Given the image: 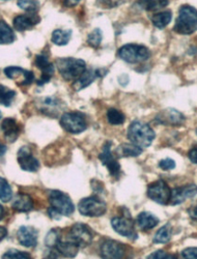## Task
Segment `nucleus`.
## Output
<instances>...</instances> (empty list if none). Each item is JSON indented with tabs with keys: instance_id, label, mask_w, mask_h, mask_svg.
Returning <instances> with one entry per match:
<instances>
[{
	"instance_id": "12",
	"label": "nucleus",
	"mask_w": 197,
	"mask_h": 259,
	"mask_svg": "<svg viewBox=\"0 0 197 259\" xmlns=\"http://www.w3.org/2000/svg\"><path fill=\"white\" fill-rule=\"evenodd\" d=\"M126 252V246L116 241H106L101 246V256L107 259L124 258Z\"/></svg>"
},
{
	"instance_id": "6",
	"label": "nucleus",
	"mask_w": 197,
	"mask_h": 259,
	"mask_svg": "<svg viewBox=\"0 0 197 259\" xmlns=\"http://www.w3.org/2000/svg\"><path fill=\"white\" fill-rule=\"evenodd\" d=\"M60 124L64 131L71 134H80L87 128L85 116L78 112H69L62 114Z\"/></svg>"
},
{
	"instance_id": "32",
	"label": "nucleus",
	"mask_w": 197,
	"mask_h": 259,
	"mask_svg": "<svg viewBox=\"0 0 197 259\" xmlns=\"http://www.w3.org/2000/svg\"><path fill=\"white\" fill-rule=\"evenodd\" d=\"M60 242V230L59 229H51L46 237H45V245L50 248H56L57 244Z\"/></svg>"
},
{
	"instance_id": "27",
	"label": "nucleus",
	"mask_w": 197,
	"mask_h": 259,
	"mask_svg": "<svg viewBox=\"0 0 197 259\" xmlns=\"http://www.w3.org/2000/svg\"><path fill=\"white\" fill-rule=\"evenodd\" d=\"M137 4L145 11H159L168 6V0H138Z\"/></svg>"
},
{
	"instance_id": "3",
	"label": "nucleus",
	"mask_w": 197,
	"mask_h": 259,
	"mask_svg": "<svg viewBox=\"0 0 197 259\" xmlns=\"http://www.w3.org/2000/svg\"><path fill=\"white\" fill-rule=\"evenodd\" d=\"M197 30V11L190 6L180 9L174 31L180 34H192Z\"/></svg>"
},
{
	"instance_id": "22",
	"label": "nucleus",
	"mask_w": 197,
	"mask_h": 259,
	"mask_svg": "<svg viewBox=\"0 0 197 259\" xmlns=\"http://www.w3.org/2000/svg\"><path fill=\"white\" fill-rule=\"evenodd\" d=\"M99 76V71H93V70H86L76 81H74L73 88L76 92H80L81 90L90 86L96 78Z\"/></svg>"
},
{
	"instance_id": "16",
	"label": "nucleus",
	"mask_w": 197,
	"mask_h": 259,
	"mask_svg": "<svg viewBox=\"0 0 197 259\" xmlns=\"http://www.w3.org/2000/svg\"><path fill=\"white\" fill-rule=\"evenodd\" d=\"M197 194V186L194 184L184 186L172 190L171 194V205H178L183 203L186 199L193 198Z\"/></svg>"
},
{
	"instance_id": "38",
	"label": "nucleus",
	"mask_w": 197,
	"mask_h": 259,
	"mask_svg": "<svg viewBox=\"0 0 197 259\" xmlns=\"http://www.w3.org/2000/svg\"><path fill=\"white\" fill-rule=\"evenodd\" d=\"M146 258H148V259H170V258H177V257H174L173 255L166 253L165 251L158 250L154 253H151L150 255H148Z\"/></svg>"
},
{
	"instance_id": "14",
	"label": "nucleus",
	"mask_w": 197,
	"mask_h": 259,
	"mask_svg": "<svg viewBox=\"0 0 197 259\" xmlns=\"http://www.w3.org/2000/svg\"><path fill=\"white\" fill-rule=\"evenodd\" d=\"M156 121L163 125H182L185 122V116L180 111L168 108L156 116Z\"/></svg>"
},
{
	"instance_id": "26",
	"label": "nucleus",
	"mask_w": 197,
	"mask_h": 259,
	"mask_svg": "<svg viewBox=\"0 0 197 259\" xmlns=\"http://www.w3.org/2000/svg\"><path fill=\"white\" fill-rule=\"evenodd\" d=\"M171 19H172V13L170 11H164L152 16L151 22L155 27L162 29L170 23Z\"/></svg>"
},
{
	"instance_id": "20",
	"label": "nucleus",
	"mask_w": 197,
	"mask_h": 259,
	"mask_svg": "<svg viewBox=\"0 0 197 259\" xmlns=\"http://www.w3.org/2000/svg\"><path fill=\"white\" fill-rule=\"evenodd\" d=\"M13 209L19 212H27L33 208V200L26 194H18L12 203Z\"/></svg>"
},
{
	"instance_id": "8",
	"label": "nucleus",
	"mask_w": 197,
	"mask_h": 259,
	"mask_svg": "<svg viewBox=\"0 0 197 259\" xmlns=\"http://www.w3.org/2000/svg\"><path fill=\"white\" fill-rule=\"evenodd\" d=\"M49 202L51 204V207H53L61 215H67V217H69L75 210L74 204L70 197L57 190H53L50 192Z\"/></svg>"
},
{
	"instance_id": "31",
	"label": "nucleus",
	"mask_w": 197,
	"mask_h": 259,
	"mask_svg": "<svg viewBox=\"0 0 197 259\" xmlns=\"http://www.w3.org/2000/svg\"><path fill=\"white\" fill-rule=\"evenodd\" d=\"M107 119L109 121V123L112 125H120L123 124L125 122V115L115 108H110L107 111Z\"/></svg>"
},
{
	"instance_id": "15",
	"label": "nucleus",
	"mask_w": 197,
	"mask_h": 259,
	"mask_svg": "<svg viewBox=\"0 0 197 259\" xmlns=\"http://www.w3.org/2000/svg\"><path fill=\"white\" fill-rule=\"evenodd\" d=\"M35 66L42 71V76L40 80H37V85L42 86L45 83H48L54 74V64L51 63L46 56L36 55Z\"/></svg>"
},
{
	"instance_id": "39",
	"label": "nucleus",
	"mask_w": 197,
	"mask_h": 259,
	"mask_svg": "<svg viewBox=\"0 0 197 259\" xmlns=\"http://www.w3.org/2000/svg\"><path fill=\"white\" fill-rule=\"evenodd\" d=\"M159 167L163 170H172V169L176 168V162H174L170 158H166V159L160 161Z\"/></svg>"
},
{
	"instance_id": "21",
	"label": "nucleus",
	"mask_w": 197,
	"mask_h": 259,
	"mask_svg": "<svg viewBox=\"0 0 197 259\" xmlns=\"http://www.w3.org/2000/svg\"><path fill=\"white\" fill-rule=\"evenodd\" d=\"M5 74L10 79H18L19 77L23 76L25 77V80L23 82V85H29L34 80V74L30 71H25L19 67H8L5 69Z\"/></svg>"
},
{
	"instance_id": "37",
	"label": "nucleus",
	"mask_w": 197,
	"mask_h": 259,
	"mask_svg": "<svg viewBox=\"0 0 197 259\" xmlns=\"http://www.w3.org/2000/svg\"><path fill=\"white\" fill-rule=\"evenodd\" d=\"M3 258H15V259H27L30 258V254L26 252H21L15 249L9 250L7 253H5Z\"/></svg>"
},
{
	"instance_id": "45",
	"label": "nucleus",
	"mask_w": 197,
	"mask_h": 259,
	"mask_svg": "<svg viewBox=\"0 0 197 259\" xmlns=\"http://www.w3.org/2000/svg\"><path fill=\"white\" fill-rule=\"evenodd\" d=\"M5 150H7V147L5 145H2V157L5 155Z\"/></svg>"
},
{
	"instance_id": "9",
	"label": "nucleus",
	"mask_w": 197,
	"mask_h": 259,
	"mask_svg": "<svg viewBox=\"0 0 197 259\" xmlns=\"http://www.w3.org/2000/svg\"><path fill=\"white\" fill-rule=\"evenodd\" d=\"M68 240L75 243L79 248L90 246L93 242V233L90 228L82 223L75 224L69 232Z\"/></svg>"
},
{
	"instance_id": "29",
	"label": "nucleus",
	"mask_w": 197,
	"mask_h": 259,
	"mask_svg": "<svg viewBox=\"0 0 197 259\" xmlns=\"http://www.w3.org/2000/svg\"><path fill=\"white\" fill-rule=\"evenodd\" d=\"M15 40V34L12 30V28L2 20V23H0V41L2 44H12Z\"/></svg>"
},
{
	"instance_id": "10",
	"label": "nucleus",
	"mask_w": 197,
	"mask_h": 259,
	"mask_svg": "<svg viewBox=\"0 0 197 259\" xmlns=\"http://www.w3.org/2000/svg\"><path fill=\"white\" fill-rule=\"evenodd\" d=\"M112 142L107 141L102 149V153L99 156L100 161L104 166L107 167L109 174L111 177H117L121 174V165L111 154Z\"/></svg>"
},
{
	"instance_id": "47",
	"label": "nucleus",
	"mask_w": 197,
	"mask_h": 259,
	"mask_svg": "<svg viewBox=\"0 0 197 259\" xmlns=\"http://www.w3.org/2000/svg\"><path fill=\"white\" fill-rule=\"evenodd\" d=\"M196 134H197V130H196Z\"/></svg>"
},
{
	"instance_id": "23",
	"label": "nucleus",
	"mask_w": 197,
	"mask_h": 259,
	"mask_svg": "<svg viewBox=\"0 0 197 259\" xmlns=\"http://www.w3.org/2000/svg\"><path fill=\"white\" fill-rule=\"evenodd\" d=\"M159 224V219L148 211H142L137 217V225L141 230H149Z\"/></svg>"
},
{
	"instance_id": "41",
	"label": "nucleus",
	"mask_w": 197,
	"mask_h": 259,
	"mask_svg": "<svg viewBox=\"0 0 197 259\" xmlns=\"http://www.w3.org/2000/svg\"><path fill=\"white\" fill-rule=\"evenodd\" d=\"M188 157L192 163L197 164V147H194L190 150L188 154Z\"/></svg>"
},
{
	"instance_id": "5",
	"label": "nucleus",
	"mask_w": 197,
	"mask_h": 259,
	"mask_svg": "<svg viewBox=\"0 0 197 259\" xmlns=\"http://www.w3.org/2000/svg\"><path fill=\"white\" fill-rule=\"evenodd\" d=\"M79 212L85 217H101L107 209V205L105 201L100 199L97 196L86 197L80 200L78 204Z\"/></svg>"
},
{
	"instance_id": "28",
	"label": "nucleus",
	"mask_w": 197,
	"mask_h": 259,
	"mask_svg": "<svg viewBox=\"0 0 197 259\" xmlns=\"http://www.w3.org/2000/svg\"><path fill=\"white\" fill-rule=\"evenodd\" d=\"M72 37V30L56 29L52 33V41L57 46L67 45Z\"/></svg>"
},
{
	"instance_id": "4",
	"label": "nucleus",
	"mask_w": 197,
	"mask_h": 259,
	"mask_svg": "<svg viewBox=\"0 0 197 259\" xmlns=\"http://www.w3.org/2000/svg\"><path fill=\"white\" fill-rule=\"evenodd\" d=\"M119 56L128 63H140L147 60L150 56L149 50L141 45L128 44L120 48Z\"/></svg>"
},
{
	"instance_id": "44",
	"label": "nucleus",
	"mask_w": 197,
	"mask_h": 259,
	"mask_svg": "<svg viewBox=\"0 0 197 259\" xmlns=\"http://www.w3.org/2000/svg\"><path fill=\"white\" fill-rule=\"evenodd\" d=\"M7 234H8L7 229L5 227H2V237H0V240L3 241L5 239V236H7Z\"/></svg>"
},
{
	"instance_id": "40",
	"label": "nucleus",
	"mask_w": 197,
	"mask_h": 259,
	"mask_svg": "<svg viewBox=\"0 0 197 259\" xmlns=\"http://www.w3.org/2000/svg\"><path fill=\"white\" fill-rule=\"evenodd\" d=\"M181 255L186 259H197V248H187Z\"/></svg>"
},
{
	"instance_id": "18",
	"label": "nucleus",
	"mask_w": 197,
	"mask_h": 259,
	"mask_svg": "<svg viewBox=\"0 0 197 259\" xmlns=\"http://www.w3.org/2000/svg\"><path fill=\"white\" fill-rule=\"evenodd\" d=\"M40 22V17L35 13H30V15H19L17 16L13 23L14 27L18 31H25L32 28Z\"/></svg>"
},
{
	"instance_id": "30",
	"label": "nucleus",
	"mask_w": 197,
	"mask_h": 259,
	"mask_svg": "<svg viewBox=\"0 0 197 259\" xmlns=\"http://www.w3.org/2000/svg\"><path fill=\"white\" fill-rule=\"evenodd\" d=\"M171 239V226L169 223L164 225L162 228L158 230L154 237L155 244H166Z\"/></svg>"
},
{
	"instance_id": "7",
	"label": "nucleus",
	"mask_w": 197,
	"mask_h": 259,
	"mask_svg": "<svg viewBox=\"0 0 197 259\" xmlns=\"http://www.w3.org/2000/svg\"><path fill=\"white\" fill-rule=\"evenodd\" d=\"M171 194V189L164 181H157L150 184L147 188L148 198L161 205H167L170 203Z\"/></svg>"
},
{
	"instance_id": "17",
	"label": "nucleus",
	"mask_w": 197,
	"mask_h": 259,
	"mask_svg": "<svg viewBox=\"0 0 197 259\" xmlns=\"http://www.w3.org/2000/svg\"><path fill=\"white\" fill-rule=\"evenodd\" d=\"M38 232L31 226H21L17 232L19 243L27 248H33L37 244Z\"/></svg>"
},
{
	"instance_id": "1",
	"label": "nucleus",
	"mask_w": 197,
	"mask_h": 259,
	"mask_svg": "<svg viewBox=\"0 0 197 259\" xmlns=\"http://www.w3.org/2000/svg\"><path fill=\"white\" fill-rule=\"evenodd\" d=\"M156 134L148 124L135 120L128 128V139L133 144L146 148L154 141Z\"/></svg>"
},
{
	"instance_id": "36",
	"label": "nucleus",
	"mask_w": 197,
	"mask_h": 259,
	"mask_svg": "<svg viewBox=\"0 0 197 259\" xmlns=\"http://www.w3.org/2000/svg\"><path fill=\"white\" fill-rule=\"evenodd\" d=\"M16 93L12 90H9L7 88H5L4 85H2V92H0V98H2V104L6 107H10L13 99L15 98Z\"/></svg>"
},
{
	"instance_id": "11",
	"label": "nucleus",
	"mask_w": 197,
	"mask_h": 259,
	"mask_svg": "<svg viewBox=\"0 0 197 259\" xmlns=\"http://www.w3.org/2000/svg\"><path fill=\"white\" fill-rule=\"evenodd\" d=\"M112 228L119 234L129 237L131 240H136L137 234L134 229V223L131 219V215H125V217H115L111 220Z\"/></svg>"
},
{
	"instance_id": "43",
	"label": "nucleus",
	"mask_w": 197,
	"mask_h": 259,
	"mask_svg": "<svg viewBox=\"0 0 197 259\" xmlns=\"http://www.w3.org/2000/svg\"><path fill=\"white\" fill-rule=\"evenodd\" d=\"M64 2H65V5L72 7V6H76L77 4H79L80 0H64Z\"/></svg>"
},
{
	"instance_id": "46",
	"label": "nucleus",
	"mask_w": 197,
	"mask_h": 259,
	"mask_svg": "<svg viewBox=\"0 0 197 259\" xmlns=\"http://www.w3.org/2000/svg\"><path fill=\"white\" fill-rule=\"evenodd\" d=\"M4 213H5V208L2 206V219H4Z\"/></svg>"
},
{
	"instance_id": "25",
	"label": "nucleus",
	"mask_w": 197,
	"mask_h": 259,
	"mask_svg": "<svg viewBox=\"0 0 197 259\" xmlns=\"http://www.w3.org/2000/svg\"><path fill=\"white\" fill-rule=\"evenodd\" d=\"M142 154L141 147L135 144H127L124 143L120 145L116 149V155L121 158H130V157H138Z\"/></svg>"
},
{
	"instance_id": "35",
	"label": "nucleus",
	"mask_w": 197,
	"mask_h": 259,
	"mask_svg": "<svg viewBox=\"0 0 197 259\" xmlns=\"http://www.w3.org/2000/svg\"><path fill=\"white\" fill-rule=\"evenodd\" d=\"M0 182H2V183H0V185H2V191H0V198H2L3 202H9L13 197L12 189H11L9 183L5 179H2V181H0Z\"/></svg>"
},
{
	"instance_id": "24",
	"label": "nucleus",
	"mask_w": 197,
	"mask_h": 259,
	"mask_svg": "<svg viewBox=\"0 0 197 259\" xmlns=\"http://www.w3.org/2000/svg\"><path fill=\"white\" fill-rule=\"evenodd\" d=\"M79 249L80 248L70 240L60 241L56 246V250L60 253V255L68 258H74L78 254Z\"/></svg>"
},
{
	"instance_id": "2",
	"label": "nucleus",
	"mask_w": 197,
	"mask_h": 259,
	"mask_svg": "<svg viewBox=\"0 0 197 259\" xmlns=\"http://www.w3.org/2000/svg\"><path fill=\"white\" fill-rule=\"evenodd\" d=\"M56 68L64 80L76 81L86 71V63L82 59L73 57L59 58L56 61Z\"/></svg>"
},
{
	"instance_id": "42",
	"label": "nucleus",
	"mask_w": 197,
	"mask_h": 259,
	"mask_svg": "<svg viewBox=\"0 0 197 259\" xmlns=\"http://www.w3.org/2000/svg\"><path fill=\"white\" fill-rule=\"evenodd\" d=\"M188 212H189V214H190V217H191L194 221L197 222V205H194V206L190 207L189 210H188Z\"/></svg>"
},
{
	"instance_id": "34",
	"label": "nucleus",
	"mask_w": 197,
	"mask_h": 259,
	"mask_svg": "<svg viewBox=\"0 0 197 259\" xmlns=\"http://www.w3.org/2000/svg\"><path fill=\"white\" fill-rule=\"evenodd\" d=\"M102 37H103V34L101 29L97 28L94 31H92L89 34V36H87V44L92 46L93 48H98L102 41Z\"/></svg>"
},
{
	"instance_id": "19",
	"label": "nucleus",
	"mask_w": 197,
	"mask_h": 259,
	"mask_svg": "<svg viewBox=\"0 0 197 259\" xmlns=\"http://www.w3.org/2000/svg\"><path fill=\"white\" fill-rule=\"evenodd\" d=\"M2 130H3L6 139L9 142H14L18 138L20 131H21L19 124L17 123V121L14 118L4 119L3 123H2Z\"/></svg>"
},
{
	"instance_id": "33",
	"label": "nucleus",
	"mask_w": 197,
	"mask_h": 259,
	"mask_svg": "<svg viewBox=\"0 0 197 259\" xmlns=\"http://www.w3.org/2000/svg\"><path fill=\"white\" fill-rule=\"evenodd\" d=\"M18 6L28 13H35L40 8L37 0H18Z\"/></svg>"
},
{
	"instance_id": "13",
	"label": "nucleus",
	"mask_w": 197,
	"mask_h": 259,
	"mask_svg": "<svg viewBox=\"0 0 197 259\" xmlns=\"http://www.w3.org/2000/svg\"><path fill=\"white\" fill-rule=\"evenodd\" d=\"M18 163L21 169L28 172H35L40 168V162L32 156L27 146L20 148L18 152Z\"/></svg>"
}]
</instances>
